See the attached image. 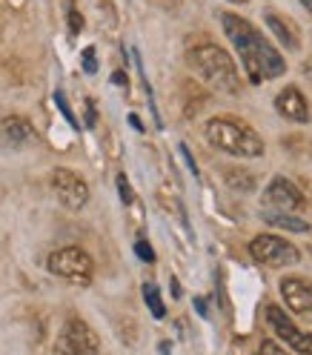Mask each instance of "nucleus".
Here are the masks:
<instances>
[{
  "mask_svg": "<svg viewBox=\"0 0 312 355\" xmlns=\"http://www.w3.org/2000/svg\"><path fill=\"white\" fill-rule=\"evenodd\" d=\"M195 306H198V313H200V315H207V301H204V298H198Z\"/></svg>",
  "mask_w": 312,
  "mask_h": 355,
  "instance_id": "27",
  "label": "nucleus"
},
{
  "mask_svg": "<svg viewBox=\"0 0 312 355\" xmlns=\"http://www.w3.org/2000/svg\"><path fill=\"white\" fill-rule=\"evenodd\" d=\"M129 123L135 126V129H144V123H141V118H138V115H129Z\"/></svg>",
  "mask_w": 312,
  "mask_h": 355,
  "instance_id": "28",
  "label": "nucleus"
},
{
  "mask_svg": "<svg viewBox=\"0 0 312 355\" xmlns=\"http://www.w3.org/2000/svg\"><path fill=\"white\" fill-rule=\"evenodd\" d=\"M258 355H286V349H281L275 341H261Z\"/></svg>",
  "mask_w": 312,
  "mask_h": 355,
  "instance_id": "19",
  "label": "nucleus"
},
{
  "mask_svg": "<svg viewBox=\"0 0 312 355\" xmlns=\"http://www.w3.org/2000/svg\"><path fill=\"white\" fill-rule=\"evenodd\" d=\"M52 355H101V344L86 321L69 318L63 324V329L58 332Z\"/></svg>",
  "mask_w": 312,
  "mask_h": 355,
  "instance_id": "5",
  "label": "nucleus"
},
{
  "mask_svg": "<svg viewBox=\"0 0 312 355\" xmlns=\"http://www.w3.org/2000/svg\"><path fill=\"white\" fill-rule=\"evenodd\" d=\"M69 29H72V35H78V32L83 29V17H80L75 9L69 12Z\"/></svg>",
  "mask_w": 312,
  "mask_h": 355,
  "instance_id": "22",
  "label": "nucleus"
},
{
  "mask_svg": "<svg viewBox=\"0 0 312 355\" xmlns=\"http://www.w3.org/2000/svg\"><path fill=\"white\" fill-rule=\"evenodd\" d=\"M250 255L258 263H266V266H293V263L301 261V252L289 241H284L278 235H258V238H252Z\"/></svg>",
  "mask_w": 312,
  "mask_h": 355,
  "instance_id": "6",
  "label": "nucleus"
},
{
  "mask_svg": "<svg viewBox=\"0 0 312 355\" xmlns=\"http://www.w3.org/2000/svg\"><path fill=\"white\" fill-rule=\"evenodd\" d=\"M55 103H58V109H60V112L66 115V121H69V123L75 126V115H72V109H69V106H66V101H63V95H60V92L55 95Z\"/></svg>",
  "mask_w": 312,
  "mask_h": 355,
  "instance_id": "21",
  "label": "nucleus"
},
{
  "mask_svg": "<svg viewBox=\"0 0 312 355\" xmlns=\"http://www.w3.org/2000/svg\"><path fill=\"white\" fill-rule=\"evenodd\" d=\"M135 252H138V258H141V261H146V263H152V261H155V252H152V247H149V243H146L144 238L135 243Z\"/></svg>",
  "mask_w": 312,
  "mask_h": 355,
  "instance_id": "18",
  "label": "nucleus"
},
{
  "mask_svg": "<svg viewBox=\"0 0 312 355\" xmlns=\"http://www.w3.org/2000/svg\"><path fill=\"white\" fill-rule=\"evenodd\" d=\"M263 201L270 204V207H275L278 212H286V215H293V212H298V209L306 207L304 192L293 181H286V178H275V181L266 187Z\"/></svg>",
  "mask_w": 312,
  "mask_h": 355,
  "instance_id": "9",
  "label": "nucleus"
},
{
  "mask_svg": "<svg viewBox=\"0 0 312 355\" xmlns=\"http://www.w3.org/2000/svg\"><path fill=\"white\" fill-rule=\"evenodd\" d=\"M98 112H95V101H86V126H95Z\"/></svg>",
  "mask_w": 312,
  "mask_h": 355,
  "instance_id": "23",
  "label": "nucleus"
},
{
  "mask_svg": "<svg viewBox=\"0 0 312 355\" xmlns=\"http://www.w3.org/2000/svg\"><path fill=\"white\" fill-rule=\"evenodd\" d=\"M112 83H115V86H126L129 80H126V75H123V72H115V75H112Z\"/></svg>",
  "mask_w": 312,
  "mask_h": 355,
  "instance_id": "26",
  "label": "nucleus"
},
{
  "mask_svg": "<svg viewBox=\"0 0 312 355\" xmlns=\"http://www.w3.org/2000/svg\"><path fill=\"white\" fill-rule=\"evenodd\" d=\"M118 192H121V201L123 204H132V189H129L126 175H118Z\"/></svg>",
  "mask_w": 312,
  "mask_h": 355,
  "instance_id": "20",
  "label": "nucleus"
},
{
  "mask_svg": "<svg viewBox=\"0 0 312 355\" xmlns=\"http://www.w3.org/2000/svg\"><path fill=\"white\" fill-rule=\"evenodd\" d=\"M266 26H270V32L284 43L289 52H298V49H301V40H298V29H295V24H289V20L278 17L275 12H266Z\"/></svg>",
  "mask_w": 312,
  "mask_h": 355,
  "instance_id": "12",
  "label": "nucleus"
},
{
  "mask_svg": "<svg viewBox=\"0 0 312 355\" xmlns=\"http://www.w3.org/2000/svg\"><path fill=\"white\" fill-rule=\"evenodd\" d=\"M181 155H184V161H187V166H189V172H192V175H198V166H195V161H192V155H189V149H187V144H181Z\"/></svg>",
  "mask_w": 312,
  "mask_h": 355,
  "instance_id": "24",
  "label": "nucleus"
},
{
  "mask_svg": "<svg viewBox=\"0 0 312 355\" xmlns=\"http://www.w3.org/2000/svg\"><path fill=\"white\" fill-rule=\"evenodd\" d=\"M83 72L86 75H95L98 72V60H95V49L92 46L83 49Z\"/></svg>",
  "mask_w": 312,
  "mask_h": 355,
  "instance_id": "17",
  "label": "nucleus"
},
{
  "mask_svg": "<svg viewBox=\"0 0 312 355\" xmlns=\"http://www.w3.org/2000/svg\"><path fill=\"white\" fill-rule=\"evenodd\" d=\"M204 135L218 152L235 155V158H261L266 152L263 138L250 123H243L238 118H212L204 126Z\"/></svg>",
  "mask_w": 312,
  "mask_h": 355,
  "instance_id": "2",
  "label": "nucleus"
},
{
  "mask_svg": "<svg viewBox=\"0 0 312 355\" xmlns=\"http://www.w3.org/2000/svg\"><path fill=\"white\" fill-rule=\"evenodd\" d=\"M266 321H270V327H272L275 336H278L281 341H286L295 352L312 355V336H309V332H304L293 318L286 315V309L270 304V306H266Z\"/></svg>",
  "mask_w": 312,
  "mask_h": 355,
  "instance_id": "7",
  "label": "nucleus"
},
{
  "mask_svg": "<svg viewBox=\"0 0 312 355\" xmlns=\"http://www.w3.org/2000/svg\"><path fill=\"white\" fill-rule=\"evenodd\" d=\"M275 109H278V115H284L286 121H298V123L309 121V103L295 86H286L284 92H278Z\"/></svg>",
  "mask_w": 312,
  "mask_h": 355,
  "instance_id": "11",
  "label": "nucleus"
},
{
  "mask_svg": "<svg viewBox=\"0 0 312 355\" xmlns=\"http://www.w3.org/2000/svg\"><path fill=\"white\" fill-rule=\"evenodd\" d=\"M281 295L286 301V309H293L295 315L312 318V281L301 275H289L281 281Z\"/></svg>",
  "mask_w": 312,
  "mask_h": 355,
  "instance_id": "10",
  "label": "nucleus"
},
{
  "mask_svg": "<svg viewBox=\"0 0 312 355\" xmlns=\"http://www.w3.org/2000/svg\"><path fill=\"white\" fill-rule=\"evenodd\" d=\"M229 3H247V0H229Z\"/></svg>",
  "mask_w": 312,
  "mask_h": 355,
  "instance_id": "31",
  "label": "nucleus"
},
{
  "mask_svg": "<svg viewBox=\"0 0 312 355\" xmlns=\"http://www.w3.org/2000/svg\"><path fill=\"white\" fill-rule=\"evenodd\" d=\"M189 66L200 75V80H207L218 92L235 95L241 89V75L235 69V60L215 43H204L189 52Z\"/></svg>",
  "mask_w": 312,
  "mask_h": 355,
  "instance_id": "3",
  "label": "nucleus"
},
{
  "mask_svg": "<svg viewBox=\"0 0 312 355\" xmlns=\"http://www.w3.org/2000/svg\"><path fill=\"white\" fill-rule=\"evenodd\" d=\"M46 266H49L52 275H58L63 281H72V284H80V286L92 284V275H95L92 258H89L80 247H63V250L52 252Z\"/></svg>",
  "mask_w": 312,
  "mask_h": 355,
  "instance_id": "4",
  "label": "nucleus"
},
{
  "mask_svg": "<svg viewBox=\"0 0 312 355\" xmlns=\"http://www.w3.org/2000/svg\"><path fill=\"white\" fill-rule=\"evenodd\" d=\"M144 301H146L149 313H152L155 318H164V315H166L164 301H161V293H158V286H155V284H144Z\"/></svg>",
  "mask_w": 312,
  "mask_h": 355,
  "instance_id": "16",
  "label": "nucleus"
},
{
  "mask_svg": "<svg viewBox=\"0 0 312 355\" xmlns=\"http://www.w3.org/2000/svg\"><path fill=\"white\" fill-rule=\"evenodd\" d=\"M301 3H304V9H306V12H312V0H301Z\"/></svg>",
  "mask_w": 312,
  "mask_h": 355,
  "instance_id": "30",
  "label": "nucleus"
},
{
  "mask_svg": "<svg viewBox=\"0 0 312 355\" xmlns=\"http://www.w3.org/2000/svg\"><path fill=\"white\" fill-rule=\"evenodd\" d=\"M172 295H175V298L181 295V286H177V281H175V278H172Z\"/></svg>",
  "mask_w": 312,
  "mask_h": 355,
  "instance_id": "29",
  "label": "nucleus"
},
{
  "mask_svg": "<svg viewBox=\"0 0 312 355\" xmlns=\"http://www.w3.org/2000/svg\"><path fill=\"white\" fill-rule=\"evenodd\" d=\"M263 220L266 224H272V227H278V230H286V232H312V227L306 224L304 218L286 215V212H266Z\"/></svg>",
  "mask_w": 312,
  "mask_h": 355,
  "instance_id": "14",
  "label": "nucleus"
},
{
  "mask_svg": "<svg viewBox=\"0 0 312 355\" xmlns=\"http://www.w3.org/2000/svg\"><path fill=\"white\" fill-rule=\"evenodd\" d=\"M220 24H224V32L235 46V52L243 63V72H247V78L252 83L281 78L286 72V60L278 55V49L250 24V20H243L238 15H220Z\"/></svg>",
  "mask_w": 312,
  "mask_h": 355,
  "instance_id": "1",
  "label": "nucleus"
},
{
  "mask_svg": "<svg viewBox=\"0 0 312 355\" xmlns=\"http://www.w3.org/2000/svg\"><path fill=\"white\" fill-rule=\"evenodd\" d=\"M52 189L58 195V201L66 207V209H83L86 201H89V187L86 181L72 172V169H66V166H58L52 172Z\"/></svg>",
  "mask_w": 312,
  "mask_h": 355,
  "instance_id": "8",
  "label": "nucleus"
},
{
  "mask_svg": "<svg viewBox=\"0 0 312 355\" xmlns=\"http://www.w3.org/2000/svg\"><path fill=\"white\" fill-rule=\"evenodd\" d=\"M158 6H164V9H177L181 6V0H155Z\"/></svg>",
  "mask_w": 312,
  "mask_h": 355,
  "instance_id": "25",
  "label": "nucleus"
},
{
  "mask_svg": "<svg viewBox=\"0 0 312 355\" xmlns=\"http://www.w3.org/2000/svg\"><path fill=\"white\" fill-rule=\"evenodd\" d=\"M227 175V184L238 192H252L255 189V181H252V175L250 172H243V169H224Z\"/></svg>",
  "mask_w": 312,
  "mask_h": 355,
  "instance_id": "15",
  "label": "nucleus"
},
{
  "mask_svg": "<svg viewBox=\"0 0 312 355\" xmlns=\"http://www.w3.org/2000/svg\"><path fill=\"white\" fill-rule=\"evenodd\" d=\"M3 135H6V141L12 144V146H24L26 141H32V123L26 121V118H6L3 121Z\"/></svg>",
  "mask_w": 312,
  "mask_h": 355,
  "instance_id": "13",
  "label": "nucleus"
}]
</instances>
